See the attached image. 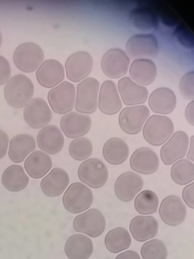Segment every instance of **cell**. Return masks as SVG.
<instances>
[{"instance_id":"cell-38","label":"cell","mask_w":194,"mask_h":259,"mask_svg":"<svg viewBox=\"0 0 194 259\" xmlns=\"http://www.w3.org/2000/svg\"><path fill=\"white\" fill-rule=\"evenodd\" d=\"M179 90L182 96L188 100L194 99V71L185 73L179 82Z\"/></svg>"},{"instance_id":"cell-36","label":"cell","mask_w":194,"mask_h":259,"mask_svg":"<svg viewBox=\"0 0 194 259\" xmlns=\"http://www.w3.org/2000/svg\"><path fill=\"white\" fill-rule=\"evenodd\" d=\"M140 254L142 259H166L167 249L163 241L152 239L142 245Z\"/></svg>"},{"instance_id":"cell-10","label":"cell","mask_w":194,"mask_h":259,"mask_svg":"<svg viewBox=\"0 0 194 259\" xmlns=\"http://www.w3.org/2000/svg\"><path fill=\"white\" fill-rule=\"evenodd\" d=\"M129 64L130 59L123 50L112 48L104 54L101 66L105 75L110 78L117 79L126 74Z\"/></svg>"},{"instance_id":"cell-1","label":"cell","mask_w":194,"mask_h":259,"mask_svg":"<svg viewBox=\"0 0 194 259\" xmlns=\"http://www.w3.org/2000/svg\"><path fill=\"white\" fill-rule=\"evenodd\" d=\"M34 85L27 76L18 74L11 77L4 88V96L8 104L15 108H21L31 100Z\"/></svg>"},{"instance_id":"cell-35","label":"cell","mask_w":194,"mask_h":259,"mask_svg":"<svg viewBox=\"0 0 194 259\" xmlns=\"http://www.w3.org/2000/svg\"><path fill=\"white\" fill-rule=\"evenodd\" d=\"M93 147L91 141L85 137L73 140L69 146V154L74 159L81 161L88 158L92 154Z\"/></svg>"},{"instance_id":"cell-6","label":"cell","mask_w":194,"mask_h":259,"mask_svg":"<svg viewBox=\"0 0 194 259\" xmlns=\"http://www.w3.org/2000/svg\"><path fill=\"white\" fill-rule=\"evenodd\" d=\"M47 100L53 111L64 114L71 111L76 101V89L72 83L65 81L53 88L47 94Z\"/></svg>"},{"instance_id":"cell-23","label":"cell","mask_w":194,"mask_h":259,"mask_svg":"<svg viewBox=\"0 0 194 259\" xmlns=\"http://www.w3.org/2000/svg\"><path fill=\"white\" fill-rule=\"evenodd\" d=\"M148 104L153 112L168 114L175 108L176 97L170 89L166 87L159 88L150 94Z\"/></svg>"},{"instance_id":"cell-14","label":"cell","mask_w":194,"mask_h":259,"mask_svg":"<svg viewBox=\"0 0 194 259\" xmlns=\"http://www.w3.org/2000/svg\"><path fill=\"white\" fill-rule=\"evenodd\" d=\"M189 137L184 132H176L161 148L160 157L163 163L169 165L185 156L189 146Z\"/></svg>"},{"instance_id":"cell-37","label":"cell","mask_w":194,"mask_h":259,"mask_svg":"<svg viewBox=\"0 0 194 259\" xmlns=\"http://www.w3.org/2000/svg\"><path fill=\"white\" fill-rule=\"evenodd\" d=\"M131 17L134 24L140 29H151L156 24L154 16L144 10H136L132 13Z\"/></svg>"},{"instance_id":"cell-39","label":"cell","mask_w":194,"mask_h":259,"mask_svg":"<svg viewBox=\"0 0 194 259\" xmlns=\"http://www.w3.org/2000/svg\"><path fill=\"white\" fill-rule=\"evenodd\" d=\"M11 74V68L8 61L0 55V85L8 81Z\"/></svg>"},{"instance_id":"cell-9","label":"cell","mask_w":194,"mask_h":259,"mask_svg":"<svg viewBox=\"0 0 194 259\" xmlns=\"http://www.w3.org/2000/svg\"><path fill=\"white\" fill-rule=\"evenodd\" d=\"M73 227L78 232L95 238L104 232L106 221L101 211L96 208H91L74 219Z\"/></svg>"},{"instance_id":"cell-29","label":"cell","mask_w":194,"mask_h":259,"mask_svg":"<svg viewBox=\"0 0 194 259\" xmlns=\"http://www.w3.org/2000/svg\"><path fill=\"white\" fill-rule=\"evenodd\" d=\"M24 166L30 177L40 179L50 171L52 166V161L47 154L36 150L28 156L24 162Z\"/></svg>"},{"instance_id":"cell-17","label":"cell","mask_w":194,"mask_h":259,"mask_svg":"<svg viewBox=\"0 0 194 259\" xmlns=\"http://www.w3.org/2000/svg\"><path fill=\"white\" fill-rule=\"evenodd\" d=\"M91 126L90 117L76 112L65 114L60 120V126L65 135L76 138L86 135Z\"/></svg>"},{"instance_id":"cell-21","label":"cell","mask_w":194,"mask_h":259,"mask_svg":"<svg viewBox=\"0 0 194 259\" xmlns=\"http://www.w3.org/2000/svg\"><path fill=\"white\" fill-rule=\"evenodd\" d=\"M118 89L124 104L127 106L144 103L148 98L147 89L125 76L118 82Z\"/></svg>"},{"instance_id":"cell-30","label":"cell","mask_w":194,"mask_h":259,"mask_svg":"<svg viewBox=\"0 0 194 259\" xmlns=\"http://www.w3.org/2000/svg\"><path fill=\"white\" fill-rule=\"evenodd\" d=\"M129 149L126 142L119 138H112L104 144L103 155L104 159L112 165L123 163L128 158Z\"/></svg>"},{"instance_id":"cell-8","label":"cell","mask_w":194,"mask_h":259,"mask_svg":"<svg viewBox=\"0 0 194 259\" xmlns=\"http://www.w3.org/2000/svg\"><path fill=\"white\" fill-rule=\"evenodd\" d=\"M77 175L82 182L94 189L103 187L106 183L109 175L105 164L95 158H89L81 163Z\"/></svg>"},{"instance_id":"cell-12","label":"cell","mask_w":194,"mask_h":259,"mask_svg":"<svg viewBox=\"0 0 194 259\" xmlns=\"http://www.w3.org/2000/svg\"><path fill=\"white\" fill-rule=\"evenodd\" d=\"M67 78L74 82L82 81L90 74L93 67V59L86 51H78L72 54L65 62Z\"/></svg>"},{"instance_id":"cell-18","label":"cell","mask_w":194,"mask_h":259,"mask_svg":"<svg viewBox=\"0 0 194 259\" xmlns=\"http://www.w3.org/2000/svg\"><path fill=\"white\" fill-rule=\"evenodd\" d=\"M65 70L62 64L55 59H47L37 69L36 78L41 86L53 88L64 79Z\"/></svg>"},{"instance_id":"cell-4","label":"cell","mask_w":194,"mask_h":259,"mask_svg":"<svg viewBox=\"0 0 194 259\" xmlns=\"http://www.w3.org/2000/svg\"><path fill=\"white\" fill-rule=\"evenodd\" d=\"M100 84L98 79L88 77L80 82L77 86L75 110L84 114H91L98 106Z\"/></svg>"},{"instance_id":"cell-2","label":"cell","mask_w":194,"mask_h":259,"mask_svg":"<svg viewBox=\"0 0 194 259\" xmlns=\"http://www.w3.org/2000/svg\"><path fill=\"white\" fill-rule=\"evenodd\" d=\"M174 130L173 123L169 117L153 115L147 120L143 127L142 135L148 143L159 146L170 138Z\"/></svg>"},{"instance_id":"cell-20","label":"cell","mask_w":194,"mask_h":259,"mask_svg":"<svg viewBox=\"0 0 194 259\" xmlns=\"http://www.w3.org/2000/svg\"><path fill=\"white\" fill-rule=\"evenodd\" d=\"M130 166L134 171L143 175L156 172L159 166V159L151 149L141 147L135 150L130 158Z\"/></svg>"},{"instance_id":"cell-44","label":"cell","mask_w":194,"mask_h":259,"mask_svg":"<svg viewBox=\"0 0 194 259\" xmlns=\"http://www.w3.org/2000/svg\"><path fill=\"white\" fill-rule=\"evenodd\" d=\"M194 136H192L190 138L189 149L187 154V158L192 161H194Z\"/></svg>"},{"instance_id":"cell-43","label":"cell","mask_w":194,"mask_h":259,"mask_svg":"<svg viewBox=\"0 0 194 259\" xmlns=\"http://www.w3.org/2000/svg\"><path fill=\"white\" fill-rule=\"evenodd\" d=\"M115 259H141V258L136 252L130 250L119 254Z\"/></svg>"},{"instance_id":"cell-3","label":"cell","mask_w":194,"mask_h":259,"mask_svg":"<svg viewBox=\"0 0 194 259\" xmlns=\"http://www.w3.org/2000/svg\"><path fill=\"white\" fill-rule=\"evenodd\" d=\"M43 51L37 44L25 42L19 45L13 54V61L21 71L33 72L38 68L44 60Z\"/></svg>"},{"instance_id":"cell-33","label":"cell","mask_w":194,"mask_h":259,"mask_svg":"<svg viewBox=\"0 0 194 259\" xmlns=\"http://www.w3.org/2000/svg\"><path fill=\"white\" fill-rule=\"evenodd\" d=\"M172 180L179 185L188 184L194 180V164L190 160L182 159L175 162L171 168Z\"/></svg>"},{"instance_id":"cell-22","label":"cell","mask_w":194,"mask_h":259,"mask_svg":"<svg viewBox=\"0 0 194 259\" xmlns=\"http://www.w3.org/2000/svg\"><path fill=\"white\" fill-rule=\"evenodd\" d=\"M36 141L40 149L53 155L62 150L64 144V138L58 126L48 125L39 131Z\"/></svg>"},{"instance_id":"cell-24","label":"cell","mask_w":194,"mask_h":259,"mask_svg":"<svg viewBox=\"0 0 194 259\" xmlns=\"http://www.w3.org/2000/svg\"><path fill=\"white\" fill-rule=\"evenodd\" d=\"M67 172L59 167L53 169L40 182L42 192L48 197H57L61 195L69 183Z\"/></svg>"},{"instance_id":"cell-27","label":"cell","mask_w":194,"mask_h":259,"mask_svg":"<svg viewBox=\"0 0 194 259\" xmlns=\"http://www.w3.org/2000/svg\"><path fill=\"white\" fill-rule=\"evenodd\" d=\"M129 73L131 78L138 84L148 85L154 81L157 70L155 64L151 60L140 59L132 62Z\"/></svg>"},{"instance_id":"cell-45","label":"cell","mask_w":194,"mask_h":259,"mask_svg":"<svg viewBox=\"0 0 194 259\" xmlns=\"http://www.w3.org/2000/svg\"><path fill=\"white\" fill-rule=\"evenodd\" d=\"M2 36L1 31H0V47L2 45Z\"/></svg>"},{"instance_id":"cell-25","label":"cell","mask_w":194,"mask_h":259,"mask_svg":"<svg viewBox=\"0 0 194 259\" xmlns=\"http://www.w3.org/2000/svg\"><path fill=\"white\" fill-rule=\"evenodd\" d=\"M158 223L152 216L137 215L133 218L129 224V230L133 238L144 242L156 236Z\"/></svg>"},{"instance_id":"cell-42","label":"cell","mask_w":194,"mask_h":259,"mask_svg":"<svg viewBox=\"0 0 194 259\" xmlns=\"http://www.w3.org/2000/svg\"><path fill=\"white\" fill-rule=\"evenodd\" d=\"M185 116L187 122L192 126L194 125V101L188 103L185 110Z\"/></svg>"},{"instance_id":"cell-28","label":"cell","mask_w":194,"mask_h":259,"mask_svg":"<svg viewBox=\"0 0 194 259\" xmlns=\"http://www.w3.org/2000/svg\"><path fill=\"white\" fill-rule=\"evenodd\" d=\"M35 148V141L32 136L24 134L17 135L11 140L9 157L15 163L22 162Z\"/></svg>"},{"instance_id":"cell-40","label":"cell","mask_w":194,"mask_h":259,"mask_svg":"<svg viewBox=\"0 0 194 259\" xmlns=\"http://www.w3.org/2000/svg\"><path fill=\"white\" fill-rule=\"evenodd\" d=\"M183 200L186 204L191 208H194V183L186 185L182 192Z\"/></svg>"},{"instance_id":"cell-19","label":"cell","mask_w":194,"mask_h":259,"mask_svg":"<svg viewBox=\"0 0 194 259\" xmlns=\"http://www.w3.org/2000/svg\"><path fill=\"white\" fill-rule=\"evenodd\" d=\"M98 106L100 110L107 115L117 113L121 109L122 103L117 87L112 80L103 82L99 94Z\"/></svg>"},{"instance_id":"cell-41","label":"cell","mask_w":194,"mask_h":259,"mask_svg":"<svg viewBox=\"0 0 194 259\" xmlns=\"http://www.w3.org/2000/svg\"><path fill=\"white\" fill-rule=\"evenodd\" d=\"M9 144V137L7 134L0 129V159L6 154Z\"/></svg>"},{"instance_id":"cell-31","label":"cell","mask_w":194,"mask_h":259,"mask_svg":"<svg viewBox=\"0 0 194 259\" xmlns=\"http://www.w3.org/2000/svg\"><path fill=\"white\" fill-rule=\"evenodd\" d=\"M29 180L23 168L16 164L8 167L2 176V182L5 188L13 192L25 189L29 183Z\"/></svg>"},{"instance_id":"cell-5","label":"cell","mask_w":194,"mask_h":259,"mask_svg":"<svg viewBox=\"0 0 194 259\" xmlns=\"http://www.w3.org/2000/svg\"><path fill=\"white\" fill-rule=\"evenodd\" d=\"M93 200L91 189L80 182L72 183L65 192L62 198L65 208L73 213H78L89 208Z\"/></svg>"},{"instance_id":"cell-26","label":"cell","mask_w":194,"mask_h":259,"mask_svg":"<svg viewBox=\"0 0 194 259\" xmlns=\"http://www.w3.org/2000/svg\"><path fill=\"white\" fill-rule=\"evenodd\" d=\"M93 249L91 240L84 235L76 234L69 237L64 247L69 259H88Z\"/></svg>"},{"instance_id":"cell-15","label":"cell","mask_w":194,"mask_h":259,"mask_svg":"<svg viewBox=\"0 0 194 259\" xmlns=\"http://www.w3.org/2000/svg\"><path fill=\"white\" fill-rule=\"evenodd\" d=\"M159 213L161 220L167 225L176 226L186 218V208L181 199L176 195H169L161 202Z\"/></svg>"},{"instance_id":"cell-13","label":"cell","mask_w":194,"mask_h":259,"mask_svg":"<svg viewBox=\"0 0 194 259\" xmlns=\"http://www.w3.org/2000/svg\"><path fill=\"white\" fill-rule=\"evenodd\" d=\"M24 119L31 128L44 127L51 120L52 112L47 102L41 98L31 99L23 110Z\"/></svg>"},{"instance_id":"cell-11","label":"cell","mask_w":194,"mask_h":259,"mask_svg":"<svg viewBox=\"0 0 194 259\" xmlns=\"http://www.w3.org/2000/svg\"><path fill=\"white\" fill-rule=\"evenodd\" d=\"M150 113L149 108L145 105L125 107L119 115V126L125 133L136 135L141 131Z\"/></svg>"},{"instance_id":"cell-7","label":"cell","mask_w":194,"mask_h":259,"mask_svg":"<svg viewBox=\"0 0 194 259\" xmlns=\"http://www.w3.org/2000/svg\"><path fill=\"white\" fill-rule=\"evenodd\" d=\"M158 42L152 34H137L131 36L126 45V52L131 60L154 58L158 53Z\"/></svg>"},{"instance_id":"cell-16","label":"cell","mask_w":194,"mask_h":259,"mask_svg":"<svg viewBox=\"0 0 194 259\" xmlns=\"http://www.w3.org/2000/svg\"><path fill=\"white\" fill-rule=\"evenodd\" d=\"M143 181L140 175L132 171L125 172L116 179L114 191L117 197L124 202L132 200L142 189Z\"/></svg>"},{"instance_id":"cell-34","label":"cell","mask_w":194,"mask_h":259,"mask_svg":"<svg viewBox=\"0 0 194 259\" xmlns=\"http://www.w3.org/2000/svg\"><path fill=\"white\" fill-rule=\"evenodd\" d=\"M157 194L150 190H144L135 197L134 206L135 210L141 214H150L155 212L159 206Z\"/></svg>"},{"instance_id":"cell-32","label":"cell","mask_w":194,"mask_h":259,"mask_svg":"<svg viewBox=\"0 0 194 259\" xmlns=\"http://www.w3.org/2000/svg\"><path fill=\"white\" fill-rule=\"evenodd\" d=\"M131 243L128 231L124 228L117 227L109 231L105 238V244L111 252L117 253L127 249Z\"/></svg>"}]
</instances>
